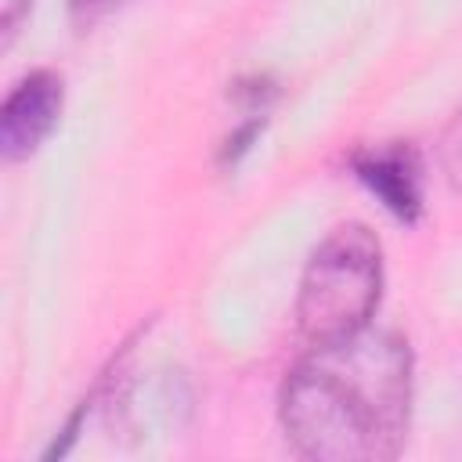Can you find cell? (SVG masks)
Instances as JSON below:
<instances>
[{
	"label": "cell",
	"mask_w": 462,
	"mask_h": 462,
	"mask_svg": "<svg viewBox=\"0 0 462 462\" xmlns=\"http://www.w3.org/2000/svg\"><path fill=\"white\" fill-rule=\"evenodd\" d=\"M411 415V350L390 328L310 343L278 393L289 444L318 462H386Z\"/></svg>",
	"instance_id": "obj_1"
},
{
	"label": "cell",
	"mask_w": 462,
	"mask_h": 462,
	"mask_svg": "<svg viewBox=\"0 0 462 462\" xmlns=\"http://www.w3.org/2000/svg\"><path fill=\"white\" fill-rule=\"evenodd\" d=\"M383 292V245L365 224L332 227L310 253L296 321L307 343H328L372 325Z\"/></svg>",
	"instance_id": "obj_2"
},
{
	"label": "cell",
	"mask_w": 462,
	"mask_h": 462,
	"mask_svg": "<svg viewBox=\"0 0 462 462\" xmlns=\"http://www.w3.org/2000/svg\"><path fill=\"white\" fill-rule=\"evenodd\" d=\"M61 101L65 83L51 69H36L14 83L0 112V152L7 162L29 159L47 141V134L58 126Z\"/></svg>",
	"instance_id": "obj_3"
},
{
	"label": "cell",
	"mask_w": 462,
	"mask_h": 462,
	"mask_svg": "<svg viewBox=\"0 0 462 462\" xmlns=\"http://www.w3.org/2000/svg\"><path fill=\"white\" fill-rule=\"evenodd\" d=\"M357 180L404 224L422 213V159L411 144H375L350 159Z\"/></svg>",
	"instance_id": "obj_4"
},
{
	"label": "cell",
	"mask_w": 462,
	"mask_h": 462,
	"mask_svg": "<svg viewBox=\"0 0 462 462\" xmlns=\"http://www.w3.org/2000/svg\"><path fill=\"white\" fill-rule=\"evenodd\" d=\"M437 155H440V170H444L448 184L462 195V108H458V112L451 116V123L444 126Z\"/></svg>",
	"instance_id": "obj_5"
},
{
	"label": "cell",
	"mask_w": 462,
	"mask_h": 462,
	"mask_svg": "<svg viewBox=\"0 0 462 462\" xmlns=\"http://www.w3.org/2000/svg\"><path fill=\"white\" fill-rule=\"evenodd\" d=\"M119 0H69V14L76 25H90L97 18H105Z\"/></svg>",
	"instance_id": "obj_6"
},
{
	"label": "cell",
	"mask_w": 462,
	"mask_h": 462,
	"mask_svg": "<svg viewBox=\"0 0 462 462\" xmlns=\"http://www.w3.org/2000/svg\"><path fill=\"white\" fill-rule=\"evenodd\" d=\"M25 7H29V0H4V40H7V43H11V36L18 32V22H22Z\"/></svg>",
	"instance_id": "obj_7"
}]
</instances>
